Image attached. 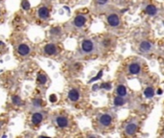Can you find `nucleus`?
<instances>
[{
    "instance_id": "f257e3e1",
    "label": "nucleus",
    "mask_w": 164,
    "mask_h": 138,
    "mask_svg": "<svg viewBox=\"0 0 164 138\" xmlns=\"http://www.w3.org/2000/svg\"><path fill=\"white\" fill-rule=\"evenodd\" d=\"M94 49V43L90 39H86L82 42V50L84 53H91Z\"/></svg>"
},
{
    "instance_id": "f03ea898",
    "label": "nucleus",
    "mask_w": 164,
    "mask_h": 138,
    "mask_svg": "<svg viewBox=\"0 0 164 138\" xmlns=\"http://www.w3.org/2000/svg\"><path fill=\"white\" fill-rule=\"evenodd\" d=\"M108 22L111 27H117L120 24V19L116 14H111L108 16Z\"/></svg>"
},
{
    "instance_id": "7ed1b4c3",
    "label": "nucleus",
    "mask_w": 164,
    "mask_h": 138,
    "mask_svg": "<svg viewBox=\"0 0 164 138\" xmlns=\"http://www.w3.org/2000/svg\"><path fill=\"white\" fill-rule=\"evenodd\" d=\"M44 54H46L47 56H52L55 55L57 53V46L53 44V43H49V44H46L44 46Z\"/></svg>"
},
{
    "instance_id": "20e7f679",
    "label": "nucleus",
    "mask_w": 164,
    "mask_h": 138,
    "mask_svg": "<svg viewBox=\"0 0 164 138\" xmlns=\"http://www.w3.org/2000/svg\"><path fill=\"white\" fill-rule=\"evenodd\" d=\"M17 52L21 56H27L30 54V52H31V49H30V47L27 44L22 43L17 46Z\"/></svg>"
},
{
    "instance_id": "39448f33",
    "label": "nucleus",
    "mask_w": 164,
    "mask_h": 138,
    "mask_svg": "<svg viewBox=\"0 0 164 138\" xmlns=\"http://www.w3.org/2000/svg\"><path fill=\"white\" fill-rule=\"evenodd\" d=\"M86 21H87V19L86 16L83 15H79L75 17L74 21H73V23H74V25L78 28H81L83 27L84 24H86Z\"/></svg>"
},
{
    "instance_id": "423d86ee",
    "label": "nucleus",
    "mask_w": 164,
    "mask_h": 138,
    "mask_svg": "<svg viewBox=\"0 0 164 138\" xmlns=\"http://www.w3.org/2000/svg\"><path fill=\"white\" fill-rule=\"evenodd\" d=\"M55 122H56L57 126L60 128H66L68 126V123H69L68 119L65 116H58L56 118V121Z\"/></svg>"
},
{
    "instance_id": "0eeeda50",
    "label": "nucleus",
    "mask_w": 164,
    "mask_h": 138,
    "mask_svg": "<svg viewBox=\"0 0 164 138\" xmlns=\"http://www.w3.org/2000/svg\"><path fill=\"white\" fill-rule=\"evenodd\" d=\"M39 17L40 19H47L48 17L50 15V13H49V10H48L47 7L43 6V7H40L39 9Z\"/></svg>"
},
{
    "instance_id": "6e6552de",
    "label": "nucleus",
    "mask_w": 164,
    "mask_h": 138,
    "mask_svg": "<svg viewBox=\"0 0 164 138\" xmlns=\"http://www.w3.org/2000/svg\"><path fill=\"white\" fill-rule=\"evenodd\" d=\"M42 120H43V114H42V113L39 112V111L35 112L34 114L32 115V123L34 125L40 124L42 122Z\"/></svg>"
},
{
    "instance_id": "1a4fd4ad",
    "label": "nucleus",
    "mask_w": 164,
    "mask_h": 138,
    "mask_svg": "<svg viewBox=\"0 0 164 138\" xmlns=\"http://www.w3.org/2000/svg\"><path fill=\"white\" fill-rule=\"evenodd\" d=\"M68 98L72 102H77L79 98H80V92H79L78 89L73 88L68 92Z\"/></svg>"
},
{
    "instance_id": "9d476101",
    "label": "nucleus",
    "mask_w": 164,
    "mask_h": 138,
    "mask_svg": "<svg viewBox=\"0 0 164 138\" xmlns=\"http://www.w3.org/2000/svg\"><path fill=\"white\" fill-rule=\"evenodd\" d=\"M111 121H112V118L109 114H103L100 117V123L103 126H105V127H107V126H108V125H111Z\"/></svg>"
},
{
    "instance_id": "9b49d317",
    "label": "nucleus",
    "mask_w": 164,
    "mask_h": 138,
    "mask_svg": "<svg viewBox=\"0 0 164 138\" xmlns=\"http://www.w3.org/2000/svg\"><path fill=\"white\" fill-rule=\"evenodd\" d=\"M140 65H139L138 63H132L130 64V66H129V71H130V73L133 74V75H136L139 73V71H140Z\"/></svg>"
},
{
    "instance_id": "f8f14e48",
    "label": "nucleus",
    "mask_w": 164,
    "mask_h": 138,
    "mask_svg": "<svg viewBox=\"0 0 164 138\" xmlns=\"http://www.w3.org/2000/svg\"><path fill=\"white\" fill-rule=\"evenodd\" d=\"M136 129H137V126L136 124H133V123H131L129 124L126 127V133L128 134H130V135H132L133 133L136 131Z\"/></svg>"
},
{
    "instance_id": "ddd939ff",
    "label": "nucleus",
    "mask_w": 164,
    "mask_h": 138,
    "mask_svg": "<svg viewBox=\"0 0 164 138\" xmlns=\"http://www.w3.org/2000/svg\"><path fill=\"white\" fill-rule=\"evenodd\" d=\"M146 12H147V14H149L150 15H155L157 14V9L154 5H148L147 7H146Z\"/></svg>"
},
{
    "instance_id": "4468645a",
    "label": "nucleus",
    "mask_w": 164,
    "mask_h": 138,
    "mask_svg": "<svg viewBox=\"0 0 164 138\" xmlns=\"http://www.w3.org/2000/svg\"><path fill=\"white\" fill-rule=\"evenodd\" d=\"M116 93L118 96H121V97H124V96L127 95V88L124 86H119L117 88H116Z\"/></svg>"
},
{
    "instance_id": "2eb2a0df",
    "label": "nucleus",
    "mask_w": 164,
    "mask_h": 138,
    "mask_svg": "<svg viewBox=\"0 0 164 138\" xmlns=\"http://www.w3.org/2000/svg\"><path fill=\"white\" fill-rule=\"evenodd\" d=\"M140 49L145 52L150 51L152 49V44L149 42V41H142L140 43Z\"/></svg>"
},
{
    "instance_id": "dca6fc26",
    "label": "nucleus",
    "mask_w": 164,
    "mask_h": 138,
    "mask_svg": "<svg viewBox=\"0 0 164 138\" xmlns=\"http://www.w3.org/2000/svg\"><path fill=\"white\" fill-rule=\"evenodd\" d=\"M144 94L147 98H152V97H154V95H155V90L152 87H147L145 89Z\"/></svg>"
},
{
    "instance_id": "f3484780",
    "label": "nucleus",
    "mask_w": 164,
    "mask_h": 138,
    "mask_svg": "<svg viewBox=\"0 0 164 138\" xmlns=\"http://www.w3.org/2000/svg\"><path fill=\"white\" fill-rule=\"evenodd\" d=\"M36 80H38V82L40 83V85H44V83H46V82H47V77L44 74H39Z\"/></svg>"
},
{
    "instance_id": "a211bd4d",
    "label": "nucleus",
    "mask_w": 164,
    "mask_h": 138,
    "mask_svg": "<svg viewBox=\"0 0 164 138\" xmlns=\"http://www.w3.org/2000/svg\"><path fill=\"white\" fill-rule=\"evenodd\" d=\"M125 104V100L123 99V97H121V96H118L114 99V105L116 106H123Z\"/></svg>"
},
{
    "instance_id": "6ab92c4d",
    "label": "nucleus",
    "mask_w": 164,
    "mask_h": 138,
    "mask_svg": "<svg viewBox=\"0 0 164 138\" xmlns=\"http://www.w3.org/2000/svg\"><path fill=\"white\" fill-rule=\"evenodd\" d=\"M21 7H22L24 10H29L30 7H31V5H30V3H29L28 0H22V2H21Z\"/></svg>"
},
{
    "instance_id": "aec40b11",
    "label": "nucleus",
    "mask_w": 164,
    "mask_h": 138,
    "mask_svg": "<svg viewBox=\"0 0 164 138\" xmlns=\"http://www.w3.org/2000/svg\"><path fill=\"white\" fill-rule=\"evenodd\" d=\"M102 76H103V71H100L99 73L97 74L94 78H92V79L89 81V82H95V81H97V80H100Z\"/></svg>"
},
{
    "instance_id": "412c9836",
    "label": "nucleus",
    "mask_w": 164,
    "mask_h": 138,
    "mask_svg": "<svg viewBox=\"0 0 164 138\" xmlns=\"http://www.w3.org/2000/svg\"><path fill=\"white\" fill-rule=\"evenodd\" d=\"M33 106H35V107H40L41 106V100L40 99H35L34 100V102H33Z\"/></svg>"
},
{
    "instance_id": "4be33fe9",
    "label": "nucleus",
    "mask_w": 164,
    "mask_h": 138,
    "mask_svg": "<svg viewBox=\"0 0 164 138\" xmlns=\"http://www.w3.org/2000/svg\"><path fill=\"white\" fill-rule=\"evenodd\" d=\"M13 102L15 105H20L21 104V99L18 97V96H15V97H13Z\"/></svg>"
},
{
    "instance_id": "5701e85b",
    "label": "nucleus",
    "mask_w": 164,
    "mask_h": 138,
    "mask_svg": "<svg viewBox=\"0 0 164 138\" xmlns=\"http://www.w3.org/2000/svg\"><path fill=\"white\" fill-rule=\"evenodd\" d=\"M60 33V28H53L52 30H51V34L52 35H59Z\"/></svg>"
},
{
    "instance_id": "b1692460",
    "label": "nucleus",
    "mask_w": 164,
    "mask_h": 138,
    "mask_svg": "<svg viewBox=\"0 0 164 138\" xmlns=\"http://www.w3.org/2000/svg\"><path fill=\"white\" fill-rule=\"evenodd\" d=\"M111 83H108V82H106V83H103V85L101 86V87L102 88H105V89H109L111 88Z\"/></svg>"
},
{
    "instance_id": "393cba45",
    "label": "nucleus",
    "mask_w": 164,
    "mask_h": 138,
    "mask_svg": "<svg viewBox=\"0 0 164 138\" xmlns=\"http://www.w3.org/2000/svg\"><path fill=\"white\" fill-rule=\"evenodd\" d=\"M50 101L52 102V103H55V102H56L57 101V96L56 95H51L50 96Z\"/></svg>"
},
{
    "instance_id": "a878e982",
    "label": "nucleus",
    "mask_w": 164,
    "mask_h": 138,
    "mask_svg": "<svg viewBox=\"0 0 164 138\" xmlns=\"http://www.w3.org/2000/svg\"><path fill=\"white\" fill-rule=\"evenodd\" d=\"M97 2L100 3V4H105L108 2V0H97Z\"/></svg>"
},
{
    "instance_id": "bb28decb",
    "label": "nucleus",
    "mask_w": 164,
    "mask_h": 138,
    "mask_svg": "<svg viewBox=\"0 0 164 138\" xmlns=\"http://www.w3.org/2000/svg\"><path fill=\"white\" fill-rule=\"evenodd\" d=\"M157 94H159V95H161V94H162V90H161V89H159V90H157Z\"/></svg>"
},
{
    "instance_id": "cd10ccee",
    "label": "nucleus",
    "mask_w": 164,
    "mask_h": 138,
    "mask_svg": "<svg viewBox=\"0 0 164 138\" xmlns=\"http://www.w3.org/2000/svg\"><path fill=\"white\" fill-rule=\"evenodd\" d=\"M97 88H98V86H93V89H94V90H95V89H97Z\"/></svg>"
},
{
    "instance_id": "c85d7f7f",
    "label": "nucleus",
    "mask_w": 164,
    "mask_h": 138,
    "mask_svg": "<svg viewBox=\"0 0 164 138\" xmlns=\"http://www.w3.org/2000/svg\"><path fill=\"white\" fill-rule=\"evenodd\" d=\"M0 44H2V42H1V41H0Z\"/></svg>"
},
{
    "instance_id": "c756f323",
    "label": "nucleus",
    "mask_w": 164,
    "mask_h": 138,
    "mask_svg": "<svg viewBox=\"0 0 164 138\" xmlns=\"http://www.w3.org/2000/svg\"><path fill=\"white\" fill-rule=\"evenodd\" d=\"M163 24H164V21H163Z\"/></svg>"
}]
</instances>
